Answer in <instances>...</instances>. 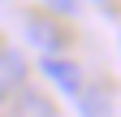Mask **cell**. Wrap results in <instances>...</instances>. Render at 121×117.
<instances>
[{"instance_id": "7a4b0ae2", "label": "cell", "mask_w": 121, "mask_h": 117, "mask_svg": "<svg viewBox=\"0 0 121 117\" xmlns=\"http://www.w3.org/2000/svg\"><path fill=\"white\" fill-rule=\"evenodd\" d=\"M39 69H43V78H48L52 87H60L65 95H78L82 91V69H78V61H69V56H43Z\"/></svg>"}, {"instance_id": "6da1fadb", "label": "cell", "mask_w": 121, "mask_h": 117, "mask_svg": "<svg viewBox=\"0 0 121 117\" xmlns=\"http://www.w3.org/2000/svg\"><path fill=\"white\" fill-rule=\"evenodd\" d=\"M26 87V56L17 48H0V104H9Z\"/></svg>"}, {"instance_id": "8992f818", "label": "cell", "mask_w": 121, "mask_h": 117, "mask_svg": "<svg viewBox=\"0 0 121 117\" xmlns=\"http://www.w3.org/2000/svg\"><path fill=\"white\" fill-rule=\"evenodd\" d=\"M52 9H56V13H69V18H73V13H78V4H73V0H56Z\"/></svg>"}, {"instance_id": "277c9868", "label": "cell", "mask_w": 121, "mask_h": 117, "mask_svg": "<svg viewBox=\"0 0 121 117\" xmlns=\"http://www.w3.org/2000/svg\"><path fill=\"white\" fill-rule=\"evenodd\" d=\"M9 117H56V104H52L43 91L22 87V91L13 95V104H9Z\"/></svg>"}, {"instance_id": "3957f363", "label": "cell", "mask_w": 121, "mask_h": 117, "mask_svg": "<svg viewBox=\"0 0 121 117\" xmlns=\"http://www.w3.org/2000/svg\"><path fill=\"white\" fill-rule=\"evenodd\" d=\"M26 39L43 56H60V48H65V31L56 22H48V18H26Z\"/></svg>"}, {"instance_id": "5b68a950", "label": "cell", "mask_w": 121, "mask_h": 117, "mask_svg": "<svg viewBox=\"0 0 121 117\" xmlns=\"http://www.w3.org/2000/svg\"><path fill=\"white\" fill-rule=\"evenodd\" d=\"M73 100H78V117H112V100L104 87H82Z\"/></svg>"}]
</instances>
